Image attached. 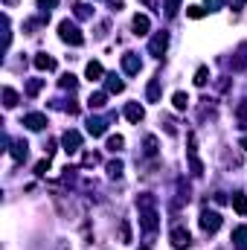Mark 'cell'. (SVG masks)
<instances>
[{
  "mask_svg": "<svg viewBox=\"0 0 247 250\" xmlns=\"http://www.w3.org/2000/svg\"><path fill=\"white\" fill-rule=\"evenodd\" d=\"M154 195H148V192H143L140 198H137V209H140V227L145 230V233H157V227H160V215H157V209H154Z\"/></svg>",
  "mask_w": 247,
  "mask_h": 250,
  "instance_id": "obj_1",
  "label": "cell"
},
{
  "mask_svg": "<svg viewBox=\"0 0 247 250\" xmlns=\"http://www.w3.org/2000/svg\"><path fill=\"white\" fill-rule=\"evenodd\" d=\"M59 38H62L64 44H70V47H82L84 44V35H82V29L73 21H62L59 23Z\"/></svg>",
  "mask_w": 247,
  "mask_h": 250,
  "instance_id": "obj_2",
  "label": "cell"
},
{
  "mask_svg": "<svg viewBox=\"0 0 247 250\" xmlns=\"http://www.w3.org/2000/svg\"><path fill=\"white\" fill-rule=\"evenodd\" d=\"M166 50H169V32H154V38L148 41V53L154 59H163Z\"/></svg>",
  "mask_w": 247,
  "mask_h": 250,
  "instance_id": "obj_3",
  "label": "cell"
},
{
  "mask_svg": "<svg viewBox=\"0 0 247 250\" xmlns=\"http://www.w3.org/2000/svg\"><path fill=\"white\" fill-rule=\"evenodd\" d=\"M198 221H201V230L204 233H218V227H221V215L215 209H204Z\"/></svg>",
  "mask_w": 247,
  "mask_h": 250,
  "instance_id": "obj_4",
  "label": "cell"
},
{
  "mask_svg": "<svg viewBox=\"0 0 247 250\" xmlns=\"http://www.w3.org/2000/svg\"><path fill=\"white\" fill-rule=\"evenodd\" d=\"M169 242H172V248H175V250L192 248V236H189V230H186V227H175V230L169 233Z\"/></svg>",
  "mask_w": 247,
  "mask_h": 250,
  "instance_id": "obj_5",
  "label": "cell"
},
{
  "mask_svg": "<svg viewBox=\"0 0 247 250\" xmlns=\"http://www.w3.org/2000/svg\"><path fill=\"white\" fill-rule=\"evenodd\" d=\"M62 146H64V151H67V154H76V151L82 148V134H79V131H73V128H70V131H64V134H62Z\"/></svg>",
  "mask_w": 247,
  "mask_h": 250,
  "instance_id": "obj_6",
  "label": "cell"
},
{
  "mask_svg": "<svg viewBox=\"0 0 247 250\" xmlns=\"http://www.w3.org/2000/svg\"><path fill=\"white\" fill-rule=\"evenodd\" d=\"M186 157H189V169H192V175L198 178V175H204V163L198 160V148H195V137L189 134V148H186Z\"/></svg>",
  "mask_w": 247,
  "mask_h": 250,
  "instance_id": "obj_7",
  "label": "cell"
},
{
  "mask_svg": "<svg viewBox=\"0 0 247 250\" xmlns=\"http://www.w3.org/2000/svg\"><path fill=\"white\" fill-rule=\"evenodd\" d=\"M23 125L29 131H44L47 128V114H26L23 117Z\"/></svg>",
  "mask_w": 247,
  "mask_h": 250,
  "instance_id": "obj_8",
  "label": "cell"
},
{
  "mask_svg": "<svg viewBox=\"0 0 247 250\" xmlns=\"http://www.w3.org/2000/svg\"><path fill=\"white\" fill-rule=\"evenodd\" d=\"M140 67H143V62H140V56H137V53H125V56H123V70L128 73V76L140 73Z\"/></svg>",
  "mask_w": 247,
  "mask_h": 250,
  "instance_id": "obj_9",
  "label": "cell"
},
{
  "mask_svg": "<svg viewBox=\"0 0 247 250\" xmlns=\"http://www.w3.org/2000/svg\"><path fill=\"white\" fill-rule=\"evenodd\" d=\"M143 117H145V111H143L140 102H128L125 105V120L128 123H143Z\"/></svg>",
  "mask_w": 247,
  "mask_h": 250,
  "instance_id": "obj_10",
  "label": "cell"
},
{
  "mask_svg": "<svg viewBox=\"0 0 247 250\" xmlns=\"http://www.w3.org/2000/svg\"><path fill=\"white\" fill-rule=\"evenodd\" d=\"M108 131V120H102V117H90L87 120V134L90 137H102Z\"/></svg>",
  "mask_w": 247,
  "mask_h": 250,
  "instance_id": "obj_11",
  "label": "cell"
},
{
  "mask_svg": "<svg viewBox=\"0 0 247 250\" xmlns=\"http://www.w3.org/2000/svg\"><path fill=\"white\" fill-rule=\"evenodd\" d=\"M9 151H12V157L21 163V160H26V154H29V143H26V140H15Z\"/></svg>",
  "mask_w": 247,
  "mask_h": 250,
  "instance_id": "obj_12",
  "label": "cell"
},
{
  "mask_svg": "<svg viewBox=\"0 0 247 250\" xmlns=\"http://www.w3.org/2000/svg\"><path fill=\"white\" fill-rule=\"evenodd\" d=\"M131 26H134V32H137V35H145V32L151 29V21H148V15H134Z\"/></svg>",
  "mask_w": 247,
  "mask_h": 250,
  "instance_id": "obj_13",
  "label": "cell"
},
{
  "mask_svg": "<svg viewBox=\"0 0 247 250\" xmlns=\"http://www.w3.org/2000/svg\"><path fill=\"white\" fill-rule=\"evenodd\" d=\"M32 64H35L38 70H47V73H50V70H56V59H53V56H47V53H38V56L32 59Z\"/></svg>",
  "mask_w": 247,
  "mask_h": 250,
  "instance_id": "obj_14",
  "label": "cell"
},
{
  "mask_svg": "<svg viewBox=\"0 0 247 250\" xmlns=\"http://www.w3.org/2000/svg\"><path fill=\"white\" fill-rule=\"evenodd\" d=\"M84 76L90 79V82H99L102 76H105V67L99 62H87V67H84Z\"/></svg>",
  "mask_w": 247,
  "mask_h": 250,
  "instance_id": "obj_15",
  "label": "cell"
},
{
  "mask_svg": "<svg viewBox=\"0 0 247 250\" xmlns=\"http://www.w3.org/2000/svg\"><path fill=\"white\" fill-rule=\"evenodd\" d=\"M105 90H108V93H123L125 82L123 79H117V76H105Z\"/></svg>",
  "mask_w": 247,
  "mask_h": 250,
  "instance_id": "obj_16",
  "label": "cell"
},
{
  "mask_svg": "<svg viewBox=\"0 0 247 250\" xmlns=\"http://www.w3.org/2000/svg\"><path fill=\"white\" fill-rule=\"evenodd\" d=\"M145 99H148V102H160V79H151V82H148Z\"/></svg>",
  "mask_w": 247,
  "mask_h": 250,
  "instance_id": "obj_17",
  "label": "cell"
},
{
  "mask_svg": "<svg viewBox=\"0 0 247 250\" xmlns=\"http://www.w3.org/2000/svg\"><path fill=\"white\" fill-rule=\"evenodd\" d=\"M105 102H108V93H90V99H87V108L90 111H99V108H105Z\"/></svg>",
  "mask_w": 247,
  "mask_h": 250,
  "instance_id": "obj_18",
  "label": "cell"
},
{
  "mask_svg": "<svg viewBox=\"0 0 247 250\" xmlns=\"http://www.w3.org/2000/svg\"><path fill=\"white\" fill-rule=\"evenodd\" d=\"M233 209H236L239 215H247V195H242V192L233 195Z\"/></svg>",
  "mask_w": 247,
  "mask_h": 250,
  "instance_id": "obj_19",
  "label": "cell"
},
{
  "mask_svg": "<svg viewBox=\"0 0 247 250\" xmlns=\"http://www.w3.org/2000/svg\"><path fill=\"white\" fill-rule=\"evenodd\" d=\"M233 245H236V248H245V245H247V227H245V224L233 230Z\"/></svg>",
  "mask_w": 247,
  "mask_h": 250,
  "instance_id": "obj_20",
  "label": "cell"
},
{
  "mask_svg": "<svg viewBox=\"0 0 247 250\" xmlns=\"http://www.w3.org/2000/svg\"><path fill=\"white\" fill-rule=\"evenodd\" d=\"M41 87H44V79H29L26 82V96H38Z\"/></svg>",
  "mask_w": 247,
  "mask_h": 250,
  "instance_id": "obj_21",
  "label": "cell"
},
{
  "mask_svg": "<svg viewBox=\"0 0 247 250\" xmlns=\"http://www.w3.org/2000/svg\"><path fill=\"white\" fill-rule=\"evenodd\" d=\"M3 105H6V108H15V105H18V93H15L12 87H3Z\"/></svg>",
  "mask_w": 247,
  "mask_h": 250,
  "instance_id": "obj_22",
  "label": "cell"
},
{
  "mask_svg": "<svg viewBox=\"0 0 247 250\" xmlns=\"http://www.w3.org/2000/svg\"><path fill=\"white\" fill-rule=\"evenodd\" d=\"M143 151H145V157H154V154H157V137H145Z\"/></svg>",
  "mask_w": 247,
  "mask_h": 250,
  "instance_id": "obj_23",
  "label": "cell"
},
{
  "mask_svg": "<svg viewBox=\"0 0 247 250\" xmlns=\"http://www.w3.org/2000/svg\"><path fill=\"white\" fill-rule=\"evenodd\" d=\"M59 84H62L64 90H76V84H79V79H76L73 73H64V76H62V82H59Z\"/></svg>",
  "mask_w": 247,
  "mask_h": 250,
  "instance_id": "obj_24",
  "label": "cell"
},
{
  "mask_svg": "<svg viewBox=\"0 0 247 250\" xmlns=\"http://www.w3.org/2000/svg\"><path fill=\"white\" fill-rule=\"evenodd\" d=\"M206 82H209V70H206V67H198V70H195V84L204 87Z\"/></svg>",
  "mask_w": 247,
  "mask_h": 250,
  "instance_id": "obj_25",
  "label": "cell"
},
{
  "mask_svg": "<svg viewBox=\"0 0 247 250\" xmlns=\"http://www.w3.org/2000/svg\"><path fill=\"white\" fill-rule=\"evenodd\" d=\"M172 102H175V108H178V111H186V105H189V96H186L184 90H178V93L172 96Z\"/></svg>",
  "mask_w": 247,
  "mask_h": 250,
  "instance_id": "obj_26",
  "label": "cell"
},
{
  "mask_svg": "<svg viewBox=\"0 0 247 250\" xmlns=\"http://www.w3.org/2000/svg\"><path fill=\"white\" fill-rule=\"evenodd\" d=\"M236 120H239L242 128H247V99L245 102H239V108H236Z\"/></svg>",
  "mask_w": 247,
  "mask_h": 250,
  "instance_id": "obj_27",
  "label": "cell"
},
{
  "mask_svg": "<svg viewBox=\"0 0 247 250\" xmlns=\"http://www.w3.org/2000/svg\"><path fill=\"white\" fill-rule=\"evenodd\" d=\"M96 163H99V154H96V151H87V154L82 157V166H84V169H93Z\"/></svg>",
  "mask_w": 247,
  "mask_h": 250,
  "instance_id": "obj_28",
  "label": "cell"
},
{
  "mask_svg": "<svg viewBox=\"0 0 247 250\" xmlns=\"http://www.w3.org/2000/svg\"><path fill=\"white\" fill-rule=\"evenodd\" d=\"M125 146V137H120V134H114V137H108V148L111 151H120Z\"/></svg>",
  "mask_w": 247,
  "mask_h": 250,
  "instance_id": "obj_29",
  "label": "cell"
},
{
  "mask_svg": "<svg viewBox=\"0 0 247 250\" xmlns=\"http://www.w3.org/2000/svg\"><path fill=\"white\" fill-rule=\"evenodd\" d=\"M73 9H76V18H82V21H84V18H90V15H93V12H90V6H87V3H76V6H73Z\"/></svg>",
  "mask_w": 247,
  "mask_h": 250,
  "instance_id": "obj_30",
  "label": "cell"
},
{
  "mask_svg": "<svg viewBox=\"0 0 247 250\" xmlns=\"http://www.w3.org/2000/svg\"><path fill=\"white\" fill-rule=\"evenodd\" d=\"M186 15L195 18V21H201V18L206 15V9H204V6H186Z\"/></svg>",
  "mask_w": 247,
  "mask_h": 250,
  "instance_id": "obj_31",
  "label": "cell"
},
{
  "mask_svg": "<svg viewBox=\"0 0 247 250\" xmlns=\"http://www.w3.org/2000/svg\"><path fill=\"white\" fill-rule=\"evenodd\" d=\"M47 172H50V157H44V160L35 163V175H38V178H44Z\"/></svg>",
  "mask_w": 247,
  "mask_h": 250,
  "instance_id": "obj_32",
  "label": "cell"
},
{
  "mask_svg": "<svg viewBox=\"0 0 247 250\" xmlns=\"http://www.w3.org/2000/svg\"><path fill=\"white\" fill-rule=\"evenodd\" d=\"M108 175H111V178H120V175H123V160H111V163H108Z\"/></svg>",
  "mask_w": 247,
  "mask_h": 250,
  "instance_id": "obj_33",
  "label": "cell"
},
{
  "mask_svg": "<svg viewBox=\"0 0 247 250\" xmlns=\"http://www.w3.org/2000/svg\"><path fill=\"white\" fill-rule=\"evenodd\" d=\"M120 239H123V245H131V224L128 221L120 224Z\"/></svg>",
  "mask_w": 247,
  "mask_h": 250,
  "instance_id": "obj_34",
  "label": "cell"
},
{
  "mask_svg": "<svg viewBox=\"0 0 247 250\" xmlns=\"http://www.w3.org/2000/svg\"><path fill=\"white\" fill-rule=\"evenodd\" d=\"M178 9H181V0H166V15H169V18H175Z\"/></svg>",
  "mask_w": 247,
  "mask_h": 250,
  "instance_id": "obj_35",
  "label": "cell"
},
{
  "mask_svg": "<svg viewBox=\"0 0 247 250\" xmlns=\"http://www.w3.org/2000/svg\"><path fill=\"white\" fill-rule=\"evenodd\" d=\"M204 9L206 12H218L221 9V0H204Z\"/></svg>",
  "mask_w": 247,
  "mask_h": 250,
  "instance_id": "obj_36",
  "label": "cell"
},
{
  "mask_svg": "<svg viewBox=\"0 0 247 250\" xmlns=\"http://www.w3.org/2000/svg\"><path fill=\"white\" fill-rule=\"evenodd\" d=\"M56 3H59V0H38V6H41V9H44L47 15H50V9H53Z\"/></svg>",
  "mask_w": 247,
  "mask_h": 250,
  "instance_id": "obj_37",
  "label": "cell"
},
{
  "mask_svg": "<svg viewBox=\"0 0 247 250\" xmlns=\"http://www.w3.org/2000/svg\"><path fill=\"white\" fill-rule=\"evenodd\" d=\"M230 9H233V12H242V9H245V0H230Z\"/></svg>",
  "mask_w": 247,
  "mask_h": 250,
  "instance_id": "obj_38",
  "label": "cell"
},
{
  "mask_svg": "<svg viewBox=\"0 0 247 250\" xmlns=\"http://www.w3.org/2000/svg\"><path fill=\"white\" fill-rule=\"evenodd\" d=\"M239 146H242V148L247 151V137H242V140H239Z\"/></svg>",
  "mask_w": 247,
  "mask_h": 250,
  "instance_id": "obj_39",
  "label": "cell"
},
{
  "mask_svg": "<svg viewBox=\"0 0 247 250\" xmlns=\"http://www.w3.org/2000/svg\"><path fill=\"white\" fill-rule=\"evenodd\" d=\"M143 3H145V6H151V3H154V0H143Z\"/></svg>",
  "mask_w": 247,
  "mask_h": 250,
  "instance_id": "obj_40",
  "label": "cell"
},
{
  "mask_svg": "<svg viewBox=\"0 0 247 250\" xmlns=\"http://www.w3.org/2000/svg\"><path fill=\"white\" fill-rule=\"evenodd\" d=\"M137 250H151V248H137Z\"/></svg>",
  "mask_w": 247,
  "mask_h": 250,
  "instance_id": "obj_41",
  "label": "cell"
},
{
  "mask_svg": "<svg viewBox=\"0 0 247 250\" xmlns=\"http://www.w3.org/2000/svg\"><path fill=\"white\" fill-rule=\"evenodd\" d=\"M6 3H9V6H12V3H15V0H6Z\"/></svg>",
  "mask_w": 247,
  "mask_h": 250,
  "instance_id": "obj_42",
  "label": "cell"
},
{
  "mask_svg": "<svg viewBox=\"0 0 247 250\" xmlns=\"http://www.w3.org/2000/svg\"><path fill=\"white\" fill-rule=\"evenodd\" d=\"M239 250H247V245H245V248H239Z\"/></svg>",
  "mask_w": 247,
  "mask_h": 250,
  "instance_id": "obj_43",
  "label": "cell"
}]
</instances>
